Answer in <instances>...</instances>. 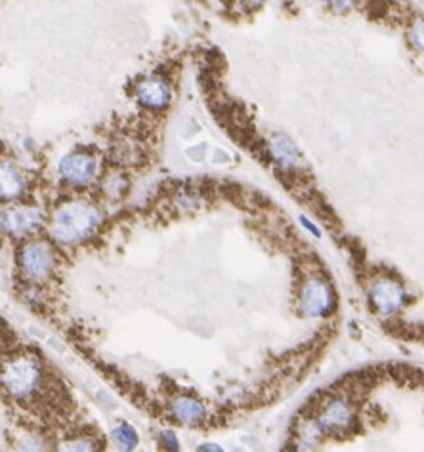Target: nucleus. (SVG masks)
Returning <instances> with one entry per match:
<instances>
[{
  "mask_svg": "<svg viewBox=\"0 0 424 452\" xmlns=\"http://www.w3.org/2000/svg\"><path fill=\"white\" fill-rule=\"evenodd\" d=\"M245 2H247V4H262V2H266V0H245Z\"/></svg>",
  "mask_w": 424,
  "mask_h": 452,
  "instance_id": "obj_16",
  "label": "nucleus"
},
{
  "mask_svg": "<svg viewBox=\"0 0 424 452\" xmlns=\"http://www.w3.org/2000/svg\"><path fill=\"white\" fill-rule=\"evenodd\" d=\"M409 41L413 48L424 57V20H417L409 29Z\"/></svg>",
  "mask_w": 424,
  "mask_h": 452,
  "instance_id": "obj_13",
  "label": "nucleus"
},
{
  "mask_svg": "<svg viewBox=\"0 0 424 452\" xmlns=\"http://www.w3.org/2000/svg\"><path fill=\"white\" fill-rule=\"evenodd\" d=\"M327 4L336 14H348L350 10H354L357 0H327Z\"/></svg>",
  "mask_w": 424,
  "mask_h": 452,
  "instance_id": "obj_15",
  "label": "nucleus"
},
{
  "mask_svg": "<svg viewBox=\"0 0 424 452\" xmlns=\"http://www.w3.org/2000/svg\"><path fill=\"white\" fill-rule=\"evenodd\" d=\"M41 378V370L31 359H15L6 367L4 383L14 395H27L35 390Z\"/></svg>",
  "mask_w": 424,
  "mask_h": 452,
  "instance_id": "obj_4",
  "label": "nucleus"
},
{
  "mask_svg": "<svg viewBox=\"0 0 424 452\" xmlns=\"http://www.w3.org/2000/svg\"><path fill=\"white\" fill-rule=\"evenodd\" d=\"M115 439L123 445V449H134L138 443V435L130 425H121L115 430Z\"/></svg>",
  "mask_w": 424,
  "mask_h": 452,
  "instance_id": "obj_14",
  "label": "nucleus"
},
{
  "mask_svg": "<svg viewBox=\"0 0 424 452\" xmlns=\"http://www.w3.org/2000/svg\"><path fill=\"white\" fill-rule=\"evenodd\" d=\"M23 189V180L21 176L4 164V172H2V193L4 197H14Z\"/></svg>",
  "mask_w": 424,
  "mask_h": 452,
  "instance_id": "obj_12",
  "label": "nucleus"
},
{
  "mask_svg": "<svg viewBox=\"0 0 424 452\" xmlns=\"http://www.w3.org/2000/svg\"><path fill=\"white\" fill-rule=\"evenodd\" d=\"M39 225H41V214L35 212V210H12L4 218V227L12 235H27L31 231L39 229Z\"/></svg>",
  "mask_w": 424,
  "mask_h": 452,
  "instance_id": "obj_9",
  "label": "nucleus"
},
{
  "mask_svg": "<svg viewBox=\"0 0 424 452\" xmlns=\"http://www.w3.org/2000/svg\"><path fill=\"white\" fill-rule=\"evenodd\" d=\"M300 307L304 313L312 317H323L331 313L334 307V292L327 281L323 278L308 281L300 294Z\"/></svg>",
  "mask_w": 424,
  "mask_h": 452,
  "instance_id": "obj_2",
  "label": "nucleus"
},
{
  "mask_svg": "<svg viewBox=\"0 0 424 452\" xmlns=\"http://www.w3.org/2000/svg\"><path fill=\"white\" fill-rule=\"evenodd\" d=\"M97 170V162L92 155L86 153H71L63 157L60 162V172L63 178L75 185H84L94 180Z\"/></svg>",
  "mask_w": 424,
  "mask_h": 452,
  "instance_id": "obj_7",
  "label": "nucleus"
},
{
  "mask_svg": "<svg viewBox=\"0 0 424 452\" xmlns=\"http://www.w3.org/2000/svg\"><path fill=\"white\" fill-rule=\"evenodd\" d=\"M21 269L31 278H44L52 271L54 254L46 244H29L20 254Z\"/></svg>",
  "mask_w": 424,
  "mask_h": 452,
  "instance_id": "obj_8",
  "label": "nucleus"
},
{
  "mask_svg": "<svg viewBox=\"0 0 424 452\" xmlns=\"http://www.w3.org/2000/svg\"><path fill=\"white\" fill-rule=\"evenodd\" d=\"M136 98L146 109L160 111L170 104V86L160 77H147L136 84Z\"/></svg>",
  "mask_w": 424,
  "mask_h": 452,
  "instance_id": "obj_5",
  "label": "nucleus"
},
{
  "mask_svg": "<svg viewBox=\"0 0 424 452\" xmlns=\"http://www.w3.org/2000/svg\"><path fill=\"white\" fill-rule=\"evenodd\" d=\"M174 412H176V418L184 422V424H197L199 420L203 418L205 411L203 407L195 399H189V397H182L174 403Z\"/></svg>",
  "mask_w": 424,
  "mask_h": 452,
  "instance_id": "obj_11",
  "label": "nucleus"
},
{
  "mask_svg": "<svg viewBox=\"0 0 424 452\" xmlns=\"http://www.w3.org/2000/svg\"><path fill=\"white\" fill-rule=\"evenodd\" d=\"M270 155L278 160L283 168H292L299 164L300 151L291 138L278 134L270 139Z\"/></svg>",
  "mask_w": 424,
  "mask_h": 452,
  "instance_id": "obj_10",
  "label": "nucleus"
},
{
  "mask_svg": "<svg viewBox=\"0 0 424 452\" xmlns=\"http://www.w3.org/2000/svg\"><path fill=\"white\" fill-rule=\"evenodd\" d=\"M369 299L375 311L383 315H394L405 306L407 294H405L404 286L394 278H378L375 285L371 286Z\"/></svg>",
  "mask_w": 424,
  "mask_h": 452,
  "instance_id": "obj_3",
  "label": "nucleus"
},
{
  "mask_svg": "<svg viewBox=\"0 0 424 452\" xmlns=\"http://www.w3.org/2000/svg\"><path fill=\"white\" fill-rule=\"evenodd\" d=\"M352 424H354V411L344 399H334L327 403L317 420V428L325 433L348 432Z\"/></svg>",
  "mask_w": 424,
  "mask_h": 452,
  "instance_id": "obj_6",
  "label": "nucleus"
},
{
  "mask_svg": "<svg viewBox=\"0 0 424 452\" xmlns=\"http://www.w3.org/2000/svg\"><path fill=\"white\" fill-rule=\"evenodd\" d=\"M97 223L96 210L88 204H67L65 209L57 212L54 220V236L62 243H73L90 233Z\"/></svg>",
  "mask_w": 424,
  "mask_h": 452,
  "instance_id": "obj_1",
  "label": "nucleus"
}]
</instances>
